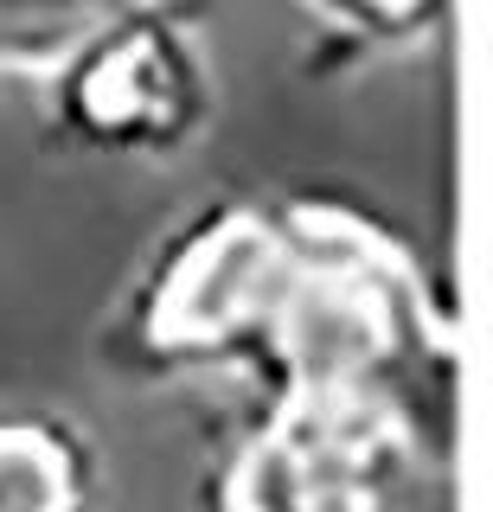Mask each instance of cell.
I'll return each mask as SVG.
<instances>
[{"mask_svg": "<svg viewBox=\"0 0 493 512\" xmlns=\"http://www.w3.org/2000/svg\"><path fill=\"white\" fill-rule=\"evenodd\" d=\"M84 13L90 0H0V52H33V45L71 39Z\"/></svg>", "mask_w": 493, "mask_h": 512, "instance_id": "6da1fadb", "label": "cell"}]
</instances>
